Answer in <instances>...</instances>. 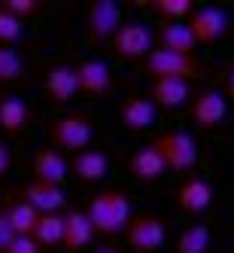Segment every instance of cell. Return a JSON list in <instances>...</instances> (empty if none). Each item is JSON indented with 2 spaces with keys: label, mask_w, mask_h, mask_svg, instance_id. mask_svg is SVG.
<instances>
[{
  "label": "cell",
  "mask_w": 234,
  "mask_h": 253,
  "mask_svg": "<svg viewBox=\"0 0 234 253\" xmlns=\"http://www.w3.org/2000/svg\"><path fill=\"white\" fill-rule=\"evenodd\" d=\"M165 238H167L165 220L149 211L131 213V223L125 226V241H128L131 253H158L165 247Z\"/></svg>",
  "instance_id": "cell-5"
},
{
  "label": "cell",
  "mask_w": 234,
  "mask_h": 253,
  "mask_svg": "<svg viewBox=\"0 0 234 253\" xmlns=\"http://www.w3.org/2000/svg\"><path fill=\"white\" fill-rule=\"evenodd\" d=\"M40 9H43L40 0H3V3H0V12L12 15V19H19L22 25H25L28 19H33V15H40Z\"/></svg>",
  "instance_id": "cell-27"
},
{
  "label": "cell",
  "mask_w": 234,
  "mask_h": 253,
  "mask_svg": "<svg viewBox=\"0 0 234 253\" xmlns=\"http://www.w3.org/2000/svg\"><path fill=\"white\" fill-rule=\"evenodd\" d=\"M85 216H88V223H92L95 235L113 238V235L125 232V226L131 223V202H128V195H125V189L106 186L98 195H92V202L85 208Z\"/></svg>",
  "instance_id": "cell-1"
},
{
  "label": "cell",
  "mask_w": 234,
  "mask_h": 253,
  "mask_svg": "<svg viewBox=\"0 0 234 253\" xmlns=\"http://www.w3.org/2000/svg\"><path fill=\"white\" fill-rule=\"evenodd\" d=\"M152 43H155V34L143 22H122L110 40V49H113V55H119L125 61H137L152 52Z\"/></svg>",
  "instance_id": "cell-6"
},
{
  "label": "cell",
  "mask_w": 234,
  "mask_h": 253,
  "mask_svg": "<svg viewBox=\"0 0 234 253\" xmlns=\"http://www.w3.org/2000/svg\"><path fill=\"white\" fill-rule=\"evenodd\" d=\"M73 70H76L79 92L92 95V98H103V95L113 92V70H110V64H103L98 58H85Z\"/></svg>",
  "instance_id": "cell-10"
},
{
  "label": "cell",
  "mask_w": 234,
  "mask_h": 253,
  "mask_svg": "<svg viewBox=\"0 0 234 253\" xmlns=\"http://www.w3.org/2000/svg\"><path fill=\"white\" fill-rule=\"evenodd\" d=\"M37 211H33L25 198H19V202H12V205H6V220H9V226H12V232L15 235H31L33 232V226H37Z\"/></svg>",
  "instance_id": "cell-24"
},
{
  "label": "cell",
  "mask_w": 234,
  "mask_h": 253,
  "mask_svg": "<svg viewBox=\"0 0 234 253\" xmlns=\"http://www.w3.org/2000/svg\"><path fill=\"white\" fill-rule=\"evenodd\" d=\"M67 168L73 171V177L82 180V183H98V180H103L106 171H110V159H106L103 150L88 147L82 153H73V159L67 162Z\"/></svg>",
  "instance_id": "cell-16"
},
{
  "label": "cell",
  "mask_w": 234,
  "mask_h": 253,
  "mask_svg": "<svg viewBox=\"0 0 234 253\" xmlns=\"http://www.w3.org/2000/svg\"><path fill=\"white\" fill-rule=\"evenodd\" d=\"M225 113H228V104H225V98L216 92V88H201V92L189 101V119L201 131L219 128L222 119H225Z\"/></svg>",
  "instance_id": "cell-9"
},
{
  "label": "cell",
  "mask_w": 234,
  "mask_h": 253,
  "mask_svg": "<svg viewBox=\"0 0 234 253\" xmlns=\"http://www.w3.org/2000/svg\"><path fill=\"white\" fill-rule=\"evenodd\" d=\"M25 74V58L15 46H0V85L22 80Z\"/></svg>",
  "instance_id": "cell-25"
},
{
  "label": "cell",
  "mask_w": 234,
  "mask_h": 253,
  "mask_svg": "<svg viewBox=\"0 0 234 253\" xmlns=\"http://www.w3.org/2000/svg\"><path fill=\"white\" fill-rule=\"evenodd\" d=\"M176 205L183 208L189 216H201L213 205V186L204 177H186L183 186L176 192Z\"/></svg>",
  "instance_id": "cell-15"
},
{
  "label": "cell",
  "mask_w": 234,
  "mask_h": 253,
  "mask_svg": "<svg viewBox=\"0 0 234 253\" xmlns=\"http://www.w3.org/2000/svg\"><path fill=\"white\" fill-rule=\"evenodd\" d=\"M64 216V232H61V247L67 253H82L88 250V244L95 241V229L88 223V216L82 208H70Z\"/></svg>",
  "instance_id": "cell-11"
},
{
  "label": "cell",
  "mask_w": 234,
  "mask_h": 253,
  "mask_svg": "<svg viewBox=\"0 0 234 253\" xmlns=\"http://www.w3.org/2000/svg\"><path fill=\"white\" fill-rule=\"evenodd\" d=\"M158 107L149 98H125L119 104V122L125 131H146L155 125Z\"/></svg>",
  "instance_id": "cell-14"
},
{
  "label": "cell",
  "mask_w": 234,
  "mask_h": 253,
  "mask_svg": "<svg viewBox=\"0 0 234 253\" xmlns=\"http://www.w3.org/2000/svg\"><path fill=\"white\" fill-rule=\"evenodd\" d=\"M9 168H12V150L6 140H0V180L9 174Z\"/></svg>",
  "instance_id": "cell-31"
},
{
  "label": "cell",
  "mask_w": 234,
  "mask_h": 253,
  "mask_svg": "<svg viewBox=\"0 0 234 253\" xmlns=\"http://www.w3.org/2000/svg\"><path fill=\"white\" fill-rule=\"evenodd\" d=\"M122 25V9L113 0H95L88 6V19H85V28H88V40L95 46H103L113 40V34L119 31Z\"/></svg>",
  "instance_id": "cell-8"
},
{
  "label": "cell",
  "mask_w": 234,
  "mask_h": 253,
  "mask_svg": "<svg viewBox=\"0 0 234 253\" xmlns=\"http://www.w3.org/2000/svg\"><path fill=\"white\" fill-rule=\"evenodd\" d=\"M70 168H67V159L64 153H58L55 147H43L33 156V180L37 183H49V186H64Z\"/></svg>",
  "instance_id": "cell-13"
},
{
  "label": "cell",
  "mask_w": 234,
  "mask_h": 253,
  "mask_svg": "<svg viewBox=\"0 0 234 253\" xmlns=\"http://www.w3.org/2000/svg\"><path fill=\"white\" fill-rule=\"evenodd\" d=\"M88 253H122L119 247H113V244H100V247H92Z\"/></svg>",
  "instance_id": "cell-33"
},
{
  "label": "cell",
  "mask_w": 234,
  "mask_h": 253,
  "mask_svg": "<svg viewBox=\"0 0 234 253\" xmlns=\"http://www.w3.org/2000/svg\"><path fill=\"white\" fill-rule=\"evenodd\" d=\"M3 253H40V247H37V241H33L31 235H15Z\"/></svg>",
  "instance_id": "cell-29"
},
{
  "label": "cell",
  "mask_w": 234,
  "mask_h": 253,
  "mask_svg": "<svg viewBox=\"0 0 234 253\" xmlns=\"http://www.w3.org/2000/svg\"><path fill=\"white\" fill-rule=\"evenodd\" d=\"M225 95L234 101V64L228 67V77H225Z\"/></svg>",
  "instance_id": "cell-32"
},
{
  "label": "cell",
  "mask_w": 234,
  "mask_h": 253,
  "mask_svg": "<svg viewBox=\"0 0 234 253\" xmlns=\"http://www.w3.org/2000/svg\"><path fill=\"white\" fill-rule=\"evenodd\" d=\"M149 147L165 159L167 171H179V174H189L198 165V147L195 140L186 131H161L149 140Z\"/></svg>",
  "instance_id": "cell-4"
},
{
  "label": "cell",
  "mask_w": 234,
  "mask_h": 253,
  "mask_svg": "<svg viewBox=\"0 0 234 253\" xmlns=\"http://www.w3.org/2000/svg\"><path fill=\"white\" fill-rule=\"evenodd\" d=\"M146 6L161 15V22H186L195 9L189 0H149Z\"/></svg>",
  "instance_id": "cell-26"
},
{
  "label": "cell",
  "mask_w": 234,
  "mask_h": 253,
  "mask_svg": "<svg viewBox=\"0 0 234 253\" xmlns=\"http://www.w3.org/2000/svg\"><path fill=\"white\" fill-rule=\"evenodd\" d=\"M33 122V110L15 95H0V128L6 134H22Z\"/></svg>",
  "instance_id": "cell-19"
},
{
  "label": "cell",
  "mask_w": 234,
  "mask_h": 253,
  "mask_svg": "<svg viewBox=\"0 0 234 253\" xmlns=\"http://www.w3.org/2000/svg\"><path fill=\"white\" fill-rule=\"evenodd\" d=\"M22 31H25V25L19 19L0 12V46H15V43L22 40Z\"/></svg>",
  "instance_id": "cell-28"
},
{
  "label": "cell",
  "mask_w": 234,
  "mask_h": 253,
  "mask_svg": "<svg viewBox=\"0 0 234 253\" xmlns=\"http://www.w3.org/2000/svg\"><path fill=\"white\" fill-rule=\"evenodd\" d=\"M143 70L152 80H201L207 77V64L198 61L195 55H176V52H165V49H152L143 58Z\"/></svg>",
  "instance_id": "cell-3"
},
{
  "label": "cell",
  "mask_w": 234,
  "mask_h": 253,
  "mask_svg": "<svg viewBox=\"0 0 234 253\" xmlns=\"http://www.w3.org/2000/svg\"><path fill=\"white\" fill-rule=\"evenodd\" d=\"M19 195L25 198V202L37 211V213H58L64 208V189L58 186H49V183H28L19 189Z\"/></svg>",
  "instance_id": "cell-18"
},
{
  "label": "cell",
  "mask_w": 234,
  "mask_h": 253,
  "mask_svg": "<svg viewBox=\"0 0 234 253\" xmlns=\"http://www.w3.org/2000/svg\"><path fill=\"white\" fill-rule=\"evenodd\" d=\"M12 238H15V232H12V226H9V220H6V208H0V253L9 247Z\"/></svg>",
  "instance_id": "cell-30"
},
{
  "label": "cell",
  "mask_w": 234,
  "mask_h": 253,
  "mask_svg": "<svg viewBox=\"0 0 234 253\" xmlns=\"http://www.w3.org/2000/svg\"><path fill=\"white\" fill-rule=\"evenodd\" d=\"M189 98H192L189 83L183 80H155L149 92V101L155 107H165V110H176V107L189 104Z\"/></svg>",
  "instance_id": "cell-21"
},
{
  "label": "cell",
  "mask_w": 234,
  "mask_h": 253,
  "mask_svg": "<svg viewBox=\"0 0 234 253\" xmlns=\"http://www.w3.org/2000/svg\"><path fill=\"white\" fill-rule=\"evenodd\" d=\"M128 171H131L134 180H140V183H155V180H161V177L167 174V165H165V159H161V156L149 147V143H146V147H140V150L131 156Z\"/></svg>",
  "instance_id": "cell-20"
},
{
  "label": "cell",
  "mask_w": 234,
  "mask_h": 253,
  "mask_svg": "<svg viewBox=\"0 0 234 253\" xmlns=\"http://www.w3.org/2000/svg\"><path fill=\"white\" fill-rule=\"evenodd\" d=\"M92 137H95L92 116L82 110L64 113L58 119H52V125H49V140L58 153H82L92 147Z\"/></svg>",
  "instance_id": "cell-2"
},
{
  "label": "cell",
  "mask_w": 234,
  "mask_h": 253,
  "mask_svg": "<svg viewBox=\"0 0 234 253\" xmlns=\"http://www.w3.org/2000/svg\"><path fill=\"white\" fill-rule=\"evenodd\" d=\"M61 232H64V216L61 213H40L31 238L37 241L40 250H55V247H61Z\"/></svg>",
  "instance_id": "cell-22"
},
{
  "label": "cell",
  "mask_w": 234,
  "mask_h": 253,
  "mask_svg": "<svg viewBox=\"0 0 234 253\" xmlns=\"http://www.w3.org/2000/svg\"><path fill=\"white\" fill-rule=\"evenodd\" d=\"M43 92L55 104H70V101H73L79 95L73 64H52L46 70V77H43Z\"/></svg>",
  "instance_id": "cell-12"
},
{
  "label": "cell",
  "mask_w": 234,
  "mask_h": 253,
  "mask_svg": "<svg viewBox=\"0 0 234 253\" xmlns=\"http://www.w3.org/2000/svg\"><path fill=\"white\" fill-rule=\"evenodd\" d=\"M210 244H213L210 229H207L204 223H192V226H186L183 232H179L173 250H176V253H207Z\"/></svg>",
  "instance_id": "cell-23"
},
{
  "label": "cell",
  "mask_w": 234,
  "mask_h": 253,
  "mask_svg": "<svg viewBox=\"0 0 234 253\" xmlns=\"http://www.w3.org/2000/svg\"><path fill=\"white\" fill-rule=\"evenodd\" d=\"M189 31H192V37L198 46H213V43H219L228 37V31H231V19H228V12L219 9V6H201V9H192L189 15Z\"/></svg>",
  "instance_id": "cell-7"
},
{
  "label": "cell",
  "mask_w": 234,
  "mask_h": 253,
  "mask_svg": "<svg viewBox=\"0 0 234 253\" xmlns=\"http://www.w3.org/2000/svg\"><path fill=\"white\" fill-rule=\"evenodd\" d=\"M155 40H158V49L176 52V55H195V46H198L186 22H161Z\"/></svg>",
  "instance_id": "cell-17"
}]
</instances>
